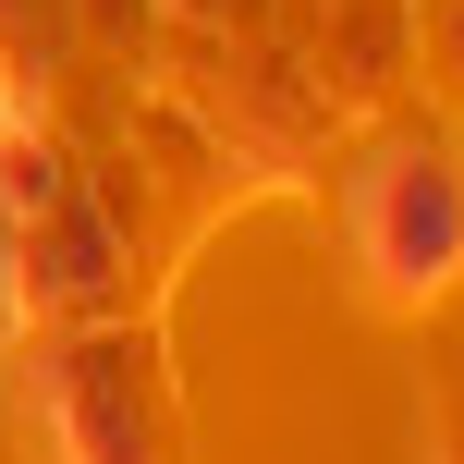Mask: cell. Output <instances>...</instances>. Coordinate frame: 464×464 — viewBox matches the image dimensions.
Returning a JSON list of instances; mask_svg holds the SVG:
<instances>
[{"instance_id":"6da1fadb","label":"cell","mask_w":464,"mask_h":464,"mask_svg":"<svg viewBox=\"0 0 464 464\" xmlns=\"http://www.w3.org/2000/svg\"><path fill=\"white\" fill-rule=\"evenodd\" d=\"M13 392L49 464H171V392L147 330L73 318V330H13Z\"/></svg>"},{"instance_id":"7a4b0ae2","label":"cell","mask_w":464,"mask_h":464,"mask_svg":"<svg viewBox=\"0 0 464 464\" xmlns=\"http://www.w3.org/2000/svg\"><path fill=\"white\" fill-rule=\"evenodd\" d=\"M343 245L367 305H440L464 281V171L440 122H403V135H367L343 171Z\"/></svg>"},{"instance_id":"277c9868","label":"cell","mask_w":464,"mask_h":464,"mask_svg":"<svg viewBox=\"0 0 464 464\" xmlns=\"http://www.w3.org/2000/svg\"><path fill=\"white\" fill-rule=\"evenodd\" d=\"M452 464H464V452H452Z\"/></svg>"},{"instance_id":"3957f363","label":"cell","mask_w":464,"mask_h":464,"mask_svg":"<svg viewBox=\"0 0 464 464\" xmlns=\"http://www.w3.org/2000/svg\"><path fill=\"white\" fill-rule=\"evenodd\" d=\"M416 49H428V73L464 98V0H416Z\"/></svg>"}]
</instances>
